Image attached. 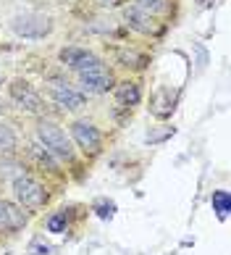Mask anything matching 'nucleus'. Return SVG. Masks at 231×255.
Instances as JSON below:
<instances>
[{"label": "nucleus", "instance_id": "f257e3e1", "mask_svg": "<svg viewBox=\"0 0 231 255\" xmlns=\"http://www.w3.org/2000/svg\"><path fill=\"white\" fill-rule=\"evenodd\" d=\"M37 137H40V145L47 150L50 155L61 158V160H74V142L66 131L50 119H40L37 121Z\"/></svg>", "mask_w": 231, "mask_h": 255}, {"label": "nucleus", "instance_id": "f03ea898", "mask_svg": "<svg viewBox=\"0 0 231 255\" xmlns=\"http://www.w3.org/2000/svg\"><path fill=\"white\" fill-rule=\"evenodd\" d=\"M13 195H16V203L18 205H21V208H32V211L45 208L47 200H50L47 187L40 184L34 176H29V174H18L13 179Z\"/></svg>", "mask_w": 231, "mask_h": 255}, {"label": "nucleus", "instance_id": "7ed1b4c3", "mask_svg": "<svg viewBox=\"0 0 231 255\" xmlns=\"http://www.w3.org/2000/svg\"><path fill=\"white\" fill-rule=\"evenodd\" d=\"M71 142L82 150L84 158H90V160L103 153V134L92 121H84V119L74 121L71 124Z\"/></svg>", "mask_w": 231, "mask_h": 255}, {"label": "nucleus", "instance_id": "20e7f679", "mask_svg": "<svg viewBox=\"0 0 231 255\" xmlns=\"http://www.w3.org/2000/svg\"><path fill=\"white\" fill-rule=\"evenodd\" d=\"M11 29L24 40H45L53 32V18L45 13H18L13 16Z\"/></svg>", "mask_w": 231, "mask_h": 255}, {"label": "nucleus", "instance_id": "39448f33", "mask_svg": "<svg viewBox=\"0 0 231 255\" xmlns=\"http://www.w3.org/2000/svg\"><path fill=\"white\" fill-rule=\"evenodd\" d=\"M47 95H50V100L55 103L58 108L63 111H82L87 106V95L79 90H74L66 79L61 77H50L47 79Z\"/></svg>", "mask_w": 231, "mask_h": 255}, {"label": "nucleus", "instance_id": "423d86ee", "mask_svg": "<svg viewBox=\"0 0 231 255\" xmlns=\"http://www.w3.org/2000/svg\"><path fill=\"white\" fill-rule=\"evenodd\" d=\"M8 95H11V100L21 111H26V113H37V116H42V113H45L42 95L26 79H13L11 84H8Z\"/></svg>", "mask_w": 231, "mask_h": 255}, {"label": "nucleus", "instance_id": "0eeeda50", "mask_svg": "<svg viewBox=\"0 0 231 255\" xmlns=\"http://www.w3.org/2000/svg\"><path fill=\"white\" fill-rule=\"evenodd\" d=\"M76 77H79L82 87H84L87 92H95V95H103V92L113 90V84H116V79H113L111 69H108V66H105L100 58L95 61L92 66H87L84 71H79Z\"/></svg>", "mask_w": 231, "mask_h": 255}, {"label": "nucleus", "instance_id": "6e6552de", "mask_svg": "<svg viewBox=\"0 0 231 255\" xmlns=\"http://www.w3.org/2000/svg\"><path fill=\"white\" fill-rule=\"evenodd\" d=\"M123 24H126L129 29L139 32V34H147V37H160L163 34V26L158 24V18L144 13L142 8H137V5L123 8Z\"/></svg>", "mask_w": 231, "mask_h": 255}, {"label": "nucleus", "instance_id": "1a4fd4ad", "mask_svg": "<svg viewBox=\"0 0 231 255\" xmlns=\"http://www.w3.org/2000/svg\"><path fill=\"white\" fill-rule=\"evenodd\" d=\"M26 224H29V216L24 213L21 205L11 200H0V232L13 234V232H21Z\"/></svg>", "mask_w": 231, "mask_h": 255}, {"label": "nucleus", "instance_id": "9d476101", "mask_svg": "<svg viewBox=\"0 0 231 255\" xmlns=\"http://www.w3.org/2000/svg\"><path fill=\"white\" fill-rule=\"evenodd\" d=\"M176 103H179V92L163 84V87H158L150 98V113L155 119H171L173 111H176Z\"/></svg>", "mask_w": 231, "mask_h": 255}, {"label": "nucleus", "instance_id": "9b49d317", "mask_svg": "<svg viewBox=\"0 0 231 255\" xmlns=\"http://www.w3.org/2000/svg\"><path fill=\"white\" fill-rule=\"evenodd\" d=\"M95 61H98V55H95L92 50H87V48H76V45H69V48L61 50V63L69 66L74 74L84 71L87 66H92Z\"/></svg>", "mask_w": 231, "mask_h": 255}, {"label": "nucleus", "instance_id": "f8f14e48", "mask_svg": "<svg viewBox=\"0 0 231 255\" xmlns=\"http://www.w3.org/2000/svg\"><path fill=\"white\" fill-rule=\"evenodd\" d=\"M113 98L121 108L131 111L134 106H139V100H142V87L137 82H118V84H113Z\"/></svg>", "mask_w": 231, "mask_h": 255}, {"label": "nucleus", "instance_id": "ddd939ff", "mask_svg": "<svg viewBox=\"0 0 231 255\" xmlns=\"http://www.w3.org/2000/svg\"><path fill=\"white\" fill-rule=\"evenodd\" d=\"M116 61L121 66H126V69H139L142 71L150 66V55H144L134 48H121V50H116Z\"/></svg>", "mask_w": 231, "mask_h": 255}, {"label": "nucleus", "instance_id": "4468645a", "mask_svg": "<svg viewBox=\"0 0 231 255\" xmlns=\"http://www.w3.org/2000/svg\"><path fill=\"white\" fill-rule=\"evenodd\" d=\"M45 229L50 234H66L71 229V211H66V208L53 211L50 216H47V221H45Z\"/></svg>", "mask_w": 231, "mask_h": 255}, {"label": "nucleus", "instance_id": "2eb2a0df", "mask_svg": "<svg viewBox=\"0 0 231 255\" xmlns=\"http://www.w3.org/2000/svg\"><path fill=\"white\" fill-rule=\"evenodd\" d=\"M210 205H213V213L218 221H229V211H231V195L229 190H216L210 195Z\"/></svg>", "mask_w": 231, "mask_h": 255}, {"label": "nucleus", "instance_id": "dca6fc26", "mask_svg": "<svg viewBox=\"0 0 231 255\" xmlns=\"http://www.w3.org/2000/svg\"><path fill=\"white\" fill-rule=\"evenodd\" d=\"M18 147V137L11 124H5V121H0V155H13Z\"/></svg>", "mask_w": 231, "mask_h": 255}, {"label": "nucleus", "instance_id": "f3484780", "mask_svg": "<svg viewBox=\"0 0 231 255\" xmlns=\"http://www.w3.org/2000/svg\"><path fill=\"white\" fill-rule=\"evenodd\" d=\"M176 134V127H171V124H160V127H152L147 134H144V142H147L150 147H155V145H163V142H168V139Z\"/></svg>", "mask_w": 231, "mask_h": 255}, {"label": "nucleus", "instance_id": "a211bd4d", "mask_svg": "<svg viewBox=\"0 0 231 255\" xmlns=\"http://www.w3.org/2000/svg\"><path fill=\"white\" fill-rule=\"evenodd\" d=\"M29 153H32L34 158H37V163H40L42 168H47V171L50 174H58V166L53 163V158H50V153H47V150L40 145V142H34L32 147H29Z\"/></svg>", "mask_w": 231, "mask_h": 255}, {"label": "nucleus", "instance_id": "6ab92c4d", "mask_svg": "<svg viewBox=\"0 0 231 255\" xmlns=\"http://www.w3.org/2000/svg\"><path fill=\"white\" fill-rule=\"evenodd\" d=\"M134 5L142 8V11L150 13V16H158V13L168 11V0H134Z\"/></svg>", "mask_w": 231, "mask_h": 255}, {"label": "nucleus", "instance_id": "aec40b11", "mask_svg": "<svg viewBox=\"0 0 231 255\" xmlns=\"http://www.w3.org/2000/svg\"><path fill=\"white\" fill-rule=\"evenodd\" d=\"M92 211L98 213V219H100V221H111L113 216H116V203H113V200H105V197H100V200H95V203H92Z\"/></svg>", "mask_w": 231, "mask_h": 255}, {"label": "nucleus", "instance_id": "412c9836", "mask_svg": "<svg viewBox=\"0 0 231 255\" xmlns=\"http://www.w3.org/2000/svg\"><path fill=\"white\" fill-rule=\"evenodd\" d=\"M50 253L53 248H50V242H45V237H34L26 245V255H50Z\"/></svg>", "mask_w": 231, "mask_h": 255}, {"label": "nucleus", "instance_id": "4be33fe9", "mask_svg": "<svg viewBox=\"0 0 231 255\" xmlns=\"http://www.w3.org/2000/svg\"><path fill=\"white\" fill-rule=\"evenodd\" d=\"M118 3H121V0H98V5H100V8H116Z\"/></svg>", "mask_w": 231, "mask_h": 255}, {"label": "nucleus", "instance_id": "5701e85b", "mask_svg": "<svg viewBox=\"0 0 231 255\" xmlns=\"http://www.w3.org/2000/svg\"><path fill=\"white\" fill-rule=\"evenodd\" d=\"M197 3H200V5H213L216 0H197Z\"/></svg>", "mask_w": 231, "mask_h": 255}]
</instances>
